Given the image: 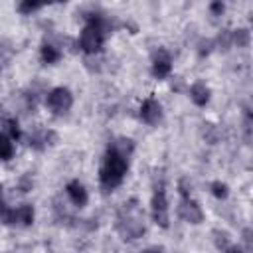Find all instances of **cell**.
<instances>
[{"label": "cell", "instance_id": "f546056e", "mask_svg": "<svg viewBox=\"0 0 253 253\" xmlns=\"http://www.w3.org/2000/svg\"><path fill=\"white\" fill-rule=\"evenodd\" d=\"M138 253H164V251H162V247H144Z\"/></svg>", "mask_w": 253, "mask_h": 253}, {"label": "cell", "instance_id": "5b68a950", "mask_svg": "<svg viewBox=\"0 0 253 253\" xmlns=\"http://www.w3.org/2000/svg\"><path fill=\"white\" fill-rule=\"evenodd\" d=\"M176 215L190 225H200L206 219V213H204L200 202L194 198H180V202L176 206Z\"/></svg>", "mask_w": 253, "mask_h": 253}, {"label": "cell", "instance_id": "2e32d148", "mask_svg": "<svg viewBox=\"0 0 253 253\" xmlns=\"http://www.w3.org/2000/svg\"><path fill=\"white\" fill-rule=\"evenodd\" d=\"M213 51H215V42H213V38H206V36L198 38V42H196V53H198L200 59L211 55Z\"/></svg>", "mask_w": 253, "mask_h": 253}, {"label": "cell", "instance_id": "8fae6325", "mask_svg": "<svg viewBox=\"0 0 253 253\" xmlns=\"http://www.w3.org/2000/svg\"><path fill=\"white\" fill-rule=\"evenodd\" d=\"M61 57H63V51L53 42H43L42 43V47H40V59L45 65H55L57 61H61Z\"/></svg>", "mask_w": 253, "mask_h": 253}, {"label": "cell", "instance_id": "d6986e66", "mask_svg": "<svg viewBox=\"0 0 253 253\" xmlns=\"http://www.w3.org/2000/svg\"><path fill=\"white\" fill-rule=\"evenodd\" d=\"M111 146H115L119 152H123L125 156H132V152H134V140L130 138V136H117L113 142H109Z\"/></svg>", "mask_w": 253, "mask_h": 253}, {"label": "cell", "instance_id": "ac0fdd59", "mask_svg": "<svg viewBox=\"0 0 253 253\" xmlns=\"http://www.w3.org/2000/svg\"><path fill=\"white\" fill-rule=\"evenodd\" d=\"M211 239H213V245H215L221 253L231 247V237H229V233H227L225 229H221V227H215V229L211 231Z\"/></svg>", "mask_w": 253, "mask_h": 253}, {"label": "cell", "instance_id": "ffe728a7", "mask_svg": "<svg viewBox=\"0 0 253 253\" xmlns=\"http://www.w3.org/2000/svg\"><path fill=\"white\" fill-rule=\"evenodd\" d=\"M26 142H28V146H30L32 150H36V152H42V150L47 148L45 138H43V128H42V130H34V132H30V134L26 136Z\"/></svg>", "mask_w": 253, "mask_h": 253}, {"label": "cell", "instance_id": "ba28073f", "mask_svg": "<svg viewBox=\"0 0 253 253\" xmlns=\"http://www.w3.org/2000/svg\"><path fill=\"white\" fill-rule=\"evenodd\" d=\"M65 196L71 202V206H75L79 210L89 204V192L83 186V182H79V180H69L65 184Z\"/></svg>", "mask_w": 253, "mask_h": 253}, {"label": "cell", "instance_id": "7c38bea8", "mask_svg": "<svg viewBox=\"0 0 253 253\" xmlns=\"http://www.w3.org/2000/svg\"><path fill=\"white\" fill-rule=\"evenodd\" d=\"M2 132L4 134H8L12 140H16V142H20L22 138H24V132H22V126H20V121L16 119V117H6L4 121H2Z\"/></svg>", "mask_w": 253, "mask_h": 253}, {"label": "cell", "instance_id": "52a82bcc", "mask_svg": "<svg viewBox=\"0 0 253 253\" xmlns=\"http://www.w3.org/2000/svg\"><path fill=\"white\" fill-rule=\"evenodd\" d=\"M150 73H152L154 79H168L172 75V55L166 47H158L152 53Z\"/></svg>", "mask_w": 253, "mask_h": 253}, {"label": "cell", "instance_id": "30bf717a", "mask_svg": "<svg viewBox=\"0 0 253 253\" xmlns=\"http://www.w3.org/2000/svg\"><path fill=\"white\" fill-rule=\"evenodd\" d=\"M14 215H16V225L20 227H30L36 219V210L32 204L24 202V204H18L14 206Z\"/></svg>", "mask_w": 253, "mask_h": 253}, {"label": "cell", "instance_id": "4316f807", "mask_svg": "<svg viewBox=\"0 0 253 253\" xmlns=\"http://www.w3.org/2000/svg\"><path fill=\"white\" fill-rule=\"evenodd\" d=\"M43 138H45V144L47 146H55L59 142V134L53 128H43Z\"/></svg>", "mask_w": 253, "mask_h": 253}, {"label": "cell", "instance_id": "1f68e13d", "mask_svg": "<svg viewBox=\"0 0 253 253\" xmlns=\"http://www.w3.org/2000/svg\"><path fill=\"white\" fill-rule=\"evenodd\" d=\"M249 24H251V28H253V12L249 14Z\"/></svg>", "mask_w": 253, "mask_h": 253}, {"label": "cell", "instance_id": "9c48e42d", "mask_svg": "<svg viewBox=\"0 0 253 253\" xmlns=\"http://www.w3.org/2000/svg\"><path fill=\"white\" fill-rule=\"evenodd\" d=\"M188 97H190V101L196 105V107H206L208 103H210V99H211V89L204 83V81H194L192 85H188Z\"/></svg>", "mask_w": 253, "mask_h": 253}, {"label": "cell", "instance_id": "7a4b0ae2", "mask_svg": "<svg viewBox=\"0 0 253 253\" xmlns=\"http://www.w3.org/2000/svg\"><path fill=\"white\" fill-rule=\"evenodd\" d=\"M115 229L125 241H134V239L144 235V231H146L144 217L138 210L136 200H130V202L123 204V208L119 210L117 219H115Z\"/></svg>", "mask_w": 253, "mask_h": 253}, {"label": "cell", "instance_id": "cb8c5ba5", "mask_svg": "<svg viewBox=\"0 0 253 253\" xmlns=\"http://www.w3.org/2000/svg\"><path fill=\"white\" fill-rule=\"evenodd\" d=\"M16 188H18L20 194L32 192V188H34V178H32L30 174H22V176L16 180Z\"/></svg>", "mask_w": 253, "mask_h": 253}, {"label": "cell", "instance_id": "e0dca14e", "mask_svg": "<svg viewBox=\"0 0 253 253\" xmlns=\"http://www.w3.org/2000/svg\"><path fill=\"white\" fill-rule=\"evenodd\" d=\"M213 42H215V49H219V51H223V53H227L231 47H233V42H231V30H219L217 34H215V38H213Z\"/></svg>", "mask_w": 253, "mask_h": 253}, {"label": "cell", "instance_id": "6da1fadb", "mask_svg": "<svg viewBox=\"0 0 253 253\" xmlns=\"http://www.w3.org/2000/svg\"><path fill=\"white\" fill-rule=\"evenodd\" d=\"M128 156H125L123 152H119L115 146H107L103 158H101V166H99V186L105 194L117 190L126 172H128Z\"/></svg>", "mask_w": 253, "mask_h": 253}, {"label": "cell", "instance_id": "5bb4252c", "mask_svg": "<svg viewBox=\"0 0 253 253\" xmlns=\"http://www.w3.org/2000/svg\"><path fill=\"white\" fill-rule=\"evenodd\" d=\"M231 42H233V47H249L251 45V30L249 28H235L231 30Z\"/></svg>", "mask_w": 253, "mask_h": 253}, {"label": "cell", "instance_id": "484cf974", "mask_svg": "<svg viewBox=\"0 0 253 253\" xmlns=\"http://www.w3.org/2000/svg\"><path fill=\"white\" fill-rule=\"evenodd\" d=\"M178 194H180V198H192V182L188 178L178 180Z\"/></svg>", "mask_w": 253, "mask_h": 253}, {"label": "cell", "instance_id": "4fadbf2b", "mask_svg": "<svg viewBox=\"0 0 253 253\" xmlns=\"http://www.w3.org/2000/svg\"><path fill=\"white\" fill-rule=\"evenodd\" d=\"M16 140H12L8 134H0V158L2 162H10L16 156Z\"/></svg>", "mask_w": 253, "mask_h": 253}, {"label": "cell", "instance_id": "83f0119b", "mask_svg": "<svg viewBox=\"0 0 253 253\" xmlns=\"http://www.w3.org/2000/svg\"><path fill=\"white\" fill-rule=\"evenodd\" d=\"M208 10H210V14H211L213 18H217V16H221V14L225 12V4H223L221 0H217V2H211V4L208 6Z\"/></svg>", "mask_w": 253, "mask_h": 253}, {"label": "cell", "instance_id": "603a6c76", "mask_svg": "<svg viewBox=\"0 0 253 253\" xmlns=\"http://www.w3.org/2000/svg\"><path fill=\"white\" fill-rule=\"evenodd\" d=\"M42 8H43V4H40V2H30V0H26V2H20V4L16 6V10H18L22 16H32V14L40 12Z\"/></svg>", "mask_w": 253, "mask_h": 253}, {"label": "cell", "instance_id": "8992f818", "mask_svg": "<svg viewBox=\"0 0 253 253\" xmlns=\"http://www.w3.org/2000/svg\"><path fill=\"white\" fill-rule=\"evenodd\" d=\"M138 117L144 125L148 126H158L162 121H164V111H162V105L156 97H146L142 103H140V109H138Z\"/></svg>", "mask_w": 253, "mask_h": 253}, {"label": "cell", "instance_id": "9a60e30c", "mask_svg": "<svg viewBox=\"0 0 253 253\" xmlns=\"http://www.w3.org/2000/svg\"><path fill=\"white\" fill-rule=\"evenodd\" d=\"M202 138L208 142V144H217L221 140V128L213 123H204L202 125Z\"/></svg>", "mask_w": 253, "mask_h": 253}, {"label": "cell", "instance_id": "277c9868", "mask_svg": "<svg viewBox=\"0 0 253 253\" xmlns=\"http://www.w3.org/2000/svg\"><path fill=\"white\" fill-rule=\"evenodd\" d=\"M43 105L55 117L67 115L71 111V107H73V93L67 87H61V85L59 87H51L43 97Z\"/></svg>", "mask_w": 253, "mask_h": 253}, {"label": "cell", "instance_id": "d4e9b609", "mask_svg": "<svg viewBox=\"0 0 253 253\" xmlns=\"http://www.w3.org/2000/svg\"><path fill=\"white\" fill-rule=\"evenodd\" d=\"M241 243L247 253H253V227H245L241 231Z\"/></svg>", "mask_w": 253, "mask_h": 253}, {"label": "cell", "instance_id": "7402d4cb", "mask_svg": "<svg viewBox=\"0 0 253 253\" xmlns=\"http://www.w3.org/2000/svg\"><path fill=\"white\" fill-rule=\"evenodd\" d=\"M83 61L89 73H101L105 69V59H101V55H85Z\"/></svg>", "mask_w": 253, "mask_h": 253}, {"label": "cell", "instance_id": "4dcf8cb0", "mask_svg": "<svg viewBox=\"0 0 253 253\" xmlns=\"http://www.w3.org/2000/svg\"><path fill=\"white\" fill-rule=\"evenodd\" d=\"M223 253H245V251H243V249H239L237 245H231V247H229V249H225Z\"/></svg>", "mask_w": 253, "mask_h": 253}, {"label": "cell", "instance_id": "f1b7e54d", "mask_svg": "<svg viewBox=\"0 0 253 253\" xmlns=\"http://www.w3.org/2000/svg\"><path fill=\"white\" fill-rule=\"evenodd\" d=\"M184 89V79L182 77H172V91H182Z\"/></svg>", "mask_w": 253, "mask_h": 253}, {"label": "cell", "instance_id": "44dd1931", "mask_svg": "<svg viewBox=\"0 0 253 253\" xmlns=\"http://www.w3.org/2000/svg\"><path fill=\"white\" fill-rule=\"evenodd\" d=\"M210 192H211V196L215 198V200H227L229 198V186L225 184V182H221V180H213L211 184H210Z\"/></svg>", "mask_w": 253, "mask_h": 253}, {"label": "cell", "instance_id": "3957f363", "mask_svg": "<svg viewBox=\"0 0 253 253\" xmlns=\"http://www.w3.org/2000/svg\"><path fill=\"white\" fill-rule=\"evenodd\" d=\"M150 219L162 229H168L170 225V204H168L164 180L154 184V190L150 196Z\"/></svg>", "mask_w": 253, "mask_h": 253}]
</instances>
